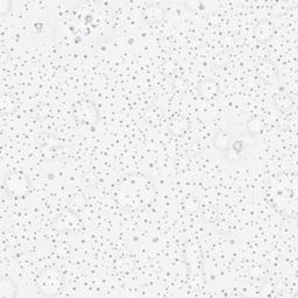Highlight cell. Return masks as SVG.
<instances>
[{
	"mask_svg": "<svg viewBox=\"0 0 298 298\" xmlns=\"http://www.w3.org/2000/svg\"><path fill=\"white\" fill-rule=\"evenodd\" d=\"M119 204L127 209H141L152 202L154 187L146 176L140 174L127 175L120 180L117 191Z\"/></svg>",
	"mask_w": 298,
	"mask_h": 298,
	"instance_id": "1",
	"label": "cell"
},
{
	"mask_svg": "<svg viewBox=\"0 0 298 298\" xmlns=\"http://www.w3.org/2000/svg\"><path fill=\"white\" fill-rule=\"evenodd\" d=\"M267 196L273 207L284 216L296 217L297 180L296 177H272L267 185Z\"/></svg>",
	"mask_w": 298,
	"mask_h": 298,
	"instance_id": "2",
	"label": "cell"
},
{
	"mask_svg": "<svg viewBox=\"0 0 298 298\" xmlns=\"http://www.w3.org/2000/svg\"><path fill=\"white\" fill-rule=\"evenodd\" d=\"M63 284V276L60 270L55 268H47L39 274L36 279V288L43 296L54 297L61 293Z\"/></svg>",
	"mask_w": 298,
	"mask_h": 298,
	"instance_id": "3",
	"label": "cell"
},
{
	"mask_svg": "<svg viewBox=\"0 0 298 298\" xmlns=\"http://www.w3.org/2000/svg\"><path fill=\"white\" fill-rule=\"evenodd\" d=\"M6 192L14 198H25L31 189V180L22 172H11L4 177Z\"/></svg>",
	"mask_w": 298,
	"mask_h": 298,
	"instance_id": "4",
	"label": "cell"
},
{
	"mask_svg": "<svg viewBox=\"0 0 298 298\" xmlns=\"http://www.w3.org/2000/svg\"><path fill=\"white\" fill-rule=\"evenodd\" d=\"M73 118L82 125L96 126L99 120L98 109L90 100H80L73 109Z\"/></svg>",
	"mask_w": 298,
	"mask_h": 298,
	"instance_id": "5",
	"label": "cell"
},
{
	"mask_svg": "<svg viewBox=\"0 0 298 298\" xmlns=\"http://www.w3.org/2000/svg\"><path fill=\"white\" fill-rule=\"evenodd\" d=\"M80 225V220L77 212L71 210L66 209L62 211L59 214V217L56 218L55 222V229L60 231V232H71V231H76L77 227Z\"/></svg>",
	"mask_w": 298,
	"mask_h": 298,
	"instance_id": "6",
	"label": "cell"
},
{
	"mask_svg": "<svg viewBox=\"0 0 298 298\" xmlns=\"http://www.w3.org/2000/svg\"><path fill=\"white\" fill-rule=\"evenodd\" d=\"M275 33V27L269 20H262L254 27V38L259 42H268L273 39Z\"/></svg>",
	"mask_w": 298,
	"mask_h": 298,
	"instance_id": "7",
	"label": "cell"
},
{
	"mask_svg": "<svg viewBox=\"0 0 298 298\" xmlns=\"http://www.w3.org/2000/svg\"><path fill=\"white\" fill-rule=\"evenodd\" d=\"M257 73L263 80L268 83H276L279 79V71H277L276 65L273 62L262 61L257 65Z\"/></svg>",
	"mask_w": 298,
	"mask_h": 298,
	"instance_id": "8",
	"label": "cell"
},
{
	"mask_svg": "<svg viewBox=\"0 0 298 298\" xmlns=\"http://www.w3.org/2000/svg\"><path fill=\"white\" fill-rule=\"evenodd\" d=\"M142 18L148 23H159L165 19V9L157 4H150L143 9Z\"/></svg>",
	"mask_w": 298,
	"mask_h": 298,
	"instance_id": "9",
	"label": "cell"
},
{
	"mask_svg": "<svg viewBox=\"0 0 298 298\" xmlns=\"http://www.w3.org/2000/svg\"><path fill=\"white\" fill-rule=\"evenodd\" d=\"M166 110L165 107L161 105H152L145 111L143 119L148 123H157L165 118Z\"/></svg>",
	"mask_w": 298,
	"mask_h": 298,
	"instance_id": "10",
	"label": "cell"
},
{
	"mask_svg": "<svg viewBox=\"0 0 298 298\" xmlns=\"http://www.w3.org/2000/svg\"><path fill=\"white\" fill-rule=\"evenodd\" d=\"M18 295V287L12 279H4L0 281V297L15 298Z\"/></svg>",
	"mask_w": 298,
	"mask_h": 298,
	"instance_id": "11",
	"label": "cell"
},
{
	"mask_svg": "<svg viewBox=\"0 0 298 298\" xmlns=\"http://www.w3.org/2000/svg\"><path fill=\"white\" fill-rule=\"evenodd\" d=\"M217 92H218V85H217V83L214 82L213 79L206 78L205 80H203V82L200 83L199 93L203 98L205 99L213 98V97L217 95Z\"/></svg>",
	"mask_w": 298,
	"mask_h": 298,
	"instance_id": "12",
	"label": "cell"
},
{
	"mask_svg": "<svg viewBox=\"0 0 298 298\" xmlns=\"http://www.w3.org/2000/svg\"><path fill=\"white\" fill-rule=\"evenodd\" d=\"M231 143H232V138H231L230 134L227 132L219 130V132L214 135V146L219 150L226 152V150L230 148Z\"/></svg>",
	"mask_w": 298,
	"mask_h": 298,
	"instance_id": "13",
	"label": "cell"
},
{
	"mask_svg": "<svg viewBox=\"0 0 298 298\" xmlns=\"http://www.w3.org/2000/svg\"><path fill=\"white\" fill-rule=\"evenodd\" d=\"M263 129V122L259 118H253L247 121V130L252 136H255L256 134H260Z\"/></svg>",
	"mask_w": 298,
	"mask_h": 298,
	"instance_id": "14",
	"label": "cell"
},
{
	"mask_svg": "<svg viewBox=\"0 0 298 298\" xmlns=\"http://www.w3.org/2000/svg\"><path fill=\"white\" fill-rule=\"evenodd\" d=\"M275 105L277 107V110H280V111H288V110L291 107V105H293V100H291L289 96L281 95L276 97Z\"/></svg>",
	"mask_w": 298,
	"mask_h": 298,
	"instance_id": "15",
	"label": "cell"
},
{
	"mask_svg": "<svg viewBox=\"0 0 298 298\" xmlns=\"http://www.w3.org/2000/svg\"><path fill=\"white\" fill-rule=\"evenodd\" d=\"M187 127H189V123L186 122V120L184 119H176L174 120L170 125V129L174 134H184L187 130Z\"/></svg>",
	"mask_w": 298,
	"mask_h": 298,
	"instance_id": "16",
	"label": "cell"
},
{
	"mask_svg": "<svg viewBox=\"0 0 298 298\" xmlns=\"http://www.w3.org/2000/svg\"><path fill=\"white\" fill-rule=\"evenodd\" d=\"M1 112L4 115H8V113H12L15 109V103L11 97L8 95H4L1 97Z\"/></svg>",
	"mask_w": 298,
	"mask_h": 298,
	"instance_id": "17",
	"label": "cell"
},
{
	"mask_svg": "<svg viewBox=\"0 0 298 298\" xmlns=\"http://www.w3.org/2000/svg\"><path fill=\"white\" fill-rule=\"evenodd\" d=\"M225 154H226V159L229 160L231 163H236V162H238V161H239V159H240V155H241L240 153L236 152V150L231 148V147H230L229 149L226 150Z\"/></svg>",
	"mask_w": 298,
	"mask_h": 298,
	"instance_id": "18",
	"label": "cell"
},
{
	"mask_svg": "<svg viewBox=\"0 0 298 298\" xmlns=\"http://www.w3.org/2000/svg\"><path fill=\"white\" fill-rule=\"evenodd\" d=\"M11 8V2L8 0H0V15H4Z\"/></svg>",
	"mask_w": 298,
	"mask_h": 298,
	"instance_id": "19",
	"label": "cell"
},
{
	"mask_svg": "<svg viewBox=\"0 0 298 298\" xmlns=\"http://www.w3.org/2000/svg\"><path fill=\"white\" fill-rule=\"evenodd\" d=\"M175 69H176V65L172 62H166L165 64L162 65L163 72L167 73V75H172V73H174V71H175Z\"/></svg>",
	"mask_w": 298,
	"mask_h": 298,
	"instance_id": "20",
	"label": "cell"
},
{
	"mask_svg": "<svg viewBox=\"0 0 298 298\" xmlns=\"http://www.w3.org/2000/svg\"><path fill=\"white\" fill-rule=\"evenodd\" d=\"M175 84L177 85L179 84V88H176L177 91H185V90L187 89V83L184 82L183 79H176L175 80Z\"/></svg>",
	"mask_w": 298,
	"mask_h": 298,
	"instance_id": "21",
	"label": "cell"
}]
</instances>
